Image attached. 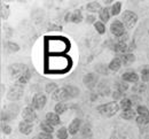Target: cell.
<instances>
[{"instance_id":"5bb4252c","label":"cell","mask_w":149,"mask_h":139,"mask_svg":"<svg viewBox=\"0 0 149 139\" xmlns=\"http://www.w3.org/2000/svg\"><path fill=\"white\" fill-rule=\"evenodd\" d=\"M64 89L67 90V92H68V94H69L70 98H76L80 93L79 89L76 87V86H72V85H67V86H64Z\"/></svg>"},{"instance_id":"ba28073f","label":"cell","mask_w":149,"mask_h":139,"mask_svg":"<svg viewBox=\"0 0 149 139\" xmlns=\"http://www.w3.org/2000/svg\"><path fill=\"white\" fill-rule=\"evenodd\" d=\"M69 98L70 97H69V94H68V92H67V90L64 87L63 89H57L55 92L53 93V99L58 101V102H62V101L69 99Z\"/></svg>"},{"instance_id":"44dd1931","label":"cell","mask_w":149,"mask_h":139,"mask_svg":"<svg viewBox=\"0 0 149 139\" xmlns=\"http://www.w3.org/2000/svg\"><path fill=\"white\" fill-rule=\"evenodd\" d=\"M55 113L57 115H60V114H63L65 110H67V108H68V106L65 105V103H63V102H57L55 105Z\"/></svg>"},{"instance_id":"5b68a950","label":"cell","mask_w":149,"mask_h":139,"mask_svg":"<svg viewBox=\"0 0 149 139\" xmlns=\"http://www.w3.org/2000/svg\"><path fill=\"white\" fill-rule=\"evenodd\" d=\"M22 96H23V87L21 86V84H16L8 91L7 98L9 100H19Z\"/></svg>"},{"instance_id":"e575fe53","label":"cell","mask_w":149,"mask_h":139,"mask_svg":"<svg viewBox=\"0 0 149 139\" xmlns=\"http://www.w3.org/2000/svg\"><path fill=\"white\" fill-rule=\"evenodd\" d=\"M38 139H53V136L47 132H40L38 136Z\"/></svg>"},{"instance_id":"d6a6232c","label":"cell","mask_w":149,"mask_h":139,"mask_svg":"<svg viewBox=\"0 0 149 139\" xmlns=\"http://www.w3.org/2000/svg\"><path fill=\"white\" fill-rule=\"evenodd\" d=\"M141 78L143 82H148L149 80V69H143L141 70Z\"/></svg>"},{"instance_id":"ab89813d","label":"cell","mask_w":149,"mask_h":139,"mask_svg":"<svg viewBox=\"0 0 149 139\" xmlns=\"http://www.w3.org/2000/svg\"><path fill=\"white\" fill-rule=\"evenodd\" d=\"M104 3L106 5H109V3H112V1L111 0H104Z\"/></svg>"},{"instance_id":"4316f807","label":"cell","mask_w":149,"mask_h":139,"mask_svg":"<svg viewBox=\"0 0 149 139\" xmlns=\"http://www.w3.org/2000/svg\"><path fill=\"white\" fill-rule=\"evenodd\" d=\"M8 114L7 115H10V116H14L15 117V115L19 113V106H16V105H10V106H8Z\"/></svg>"},{"instance_id":"7c38bea8","label":"cell","mask_w":149,"mask_h":139,"mask_svg":"<svg viewBox=\"0 0 149 139\" xmlns=\"http://www.w3.org/2000/svg\"><path fill=\"white\" fill-rule=\"evenodd\" d=\"M80 124H81V121H80V119H74V121L70 123V125H69V133H70V135L77 133L78 130H79V128H80Z\"/></svg>"},{"instance_id":"603a6c76","label":"cell","mask_w":149,"mask_h":139,"mask_svg":"<svg viewBox=\"0 0 149 139\" xmlns=\"http://www.w3.org/2000/svg\"><path fill=\"white\" fill-rule=\"evenodd\" d=\"M134 115H135V112L133 109H126V110H123L120 116H122V119H131Z\"/></svg>"},{"instance_id":"2e32d148","label":"cell","mask_w":149,"mask_h":139,"mask_svg":"<svg viewBox=\"0 0 149 139\" xmlns=\"http://www.w3.org/2000/svg\"><path fill=\"white\" fill-rule=\"evenodd\" d=\"M120 66H122V60L119 59V58H115L109 63V69L112 70V71H117V70H119Z\"/></svg>"},{"instance_id":"f35d334b","label":"cell","mask_w":149,"mask_h":139,"mask_svg":"<svg viewBox=\"0 0 149 139\" xmlns=\"http://www.w3.org/2000/svg\"><path fill=\"white\" fill-rule=\"evenodd\" d=\"M86 21H87V23H95V16L94 15H87Z\"/></svg>"},{"instance_id":"ffe728a7","label":"cell","mask_w":149,"mask_h":139,"mask_svg":"<svg viewBox=\"0 0 149 139\" xmlns=\"http://www.w3.org/2000/svg\"><path fill=\"white\" fill-rule=\"evenodd\" d=\"M70 20H71V22H74V23H80V22L83 21L81 12H80V10H74V13L71 14Z\"/></svg>"},{"instance_id":"277c9868","label":"cell","mask_w":149,"mask_h":139,"mask_svg":"<svg viewBox=\"0 0 149 139\" xmlns=\"http://www.w3.org/2000/svg\"><path fill=\"white\" fill-rule=\"evenodd\" d=\"M110 31H111V34L113 36L119 38V37L125 35V27L120 21L116 20L113 21L111 23V25H110Z\"/></svg>"},{"instance_id":"7402d4cb","label":"cell","mask_w":149,"mask_h":139,"mask_svg":"<svg viewBox=\"0 0 149 139\" xmlns=\"http://www.w3.org/2000/svg\"><path fill=\"white\" fill-rule=\"evenodd\" d=\"M123 110H126V109H131V107H132V101L130 99H127V98H124V99H122L120 101V106H119Z\"/></svg>"},{"instance_id":"4dcf8cb0","label":"cell","mask_w":149,"mask_h":139,"mask_svg":"<svg viewBox=\"0 0 149 139\" xmlns=\"http://www.w3.org/2000/svg\"><path fill=\"white\" fill-rule=\"evenodd\" d=\"M7 47L10 52H19V46L15 43H12V41H8L7 43Z\"/></svg>"},{"instance_id":"8fae6325","label":"cell","mask_w":149,"mask_h":139,"mask_svg":"<svg viewBox=\"0 0 149 139\" xmlns=\"http://www.w3.org/2000/svg\"><path fill=\"white\" fill-rule=\"evenodd\" d=\"M46 121L51 124V125H58L61 123L60 116L56 113H47L46 115Z\"/></svg>"},{"instance_id":"cb8c5ba5","label":"cell","mask_w":149,"mask_h":139,"mask_svg":"<svg viewBox=\"0 0 149 139\" xmlns=\"http://www.w3.org/2000/svg\"><path fill=\"white\" fill-rule=\"evenodd\" d=\"M94 28H95V30H96L100 35H103V34L106 32V27H104V24H103L102 22H95V23H94Z\"/></svg>"},{"instance_id":"6da1fadb","label":"cell","mask_w":149,"mask_h":139,"mask_svg":"<svg viewBox=\"0 0 149 139\" xmlns=\"http://www.w3.org/2000/svg\"><path fill=\"white\" fill-rule=\"evenodd\" d=\"M8 71H9L12 77L17 80L19 84L28 83L30 77H31V73H30L29 68L23 63H14V64L9 66Z\"/></svg>"},{"instance_id":"8992f818","label":"cell","mask_w":149,"mask_h":139,"mask_svg":"<svg viewBox=\"0 0 149 139\" xmlns=\"http://www.w3.org/2000/svg\"><path fill=\"white\" fill-rule=\"evenodd\" d=\"M46 101H47V98H46L45 94H42V93H37V94H35V97H33L32 106H33V108H36V109H42V108L45 107V105H46Z\"/></svg>"},{"instance_id":"d590c367","label":"cell","mask_w":149,"mask_h":139,"mask_svg":"<svg viewBox=\"0 0 149 139\" xmlns=\"http://www.w3.org/2000/svg\"><path fill=\"white\" fill-rule=\"evenodd\" d=\"M61 31L62 30V27L61 25H55V24H51L49 27H48V31Z\"/></svg>"},{"instance_id":"74e56055","label":"cell","mask_w":149,"mask_h":139,"mask_svg":"<svg viewBox=\"0 0 149 139\" xmlns=\"http://www.w3.org/2000/svg\"><path fill=\"white\" fill-rule=\"evenodd\" d=\"M112 97H113V99L115 100L119 99V98L122 97V92H120V91H115V92L112 93Z\"/></svg>"},{"instance_id":"9c48e42d","label":"cell","mask_w":149,"mask_h":139,"mask_svg":"<svg viewBox=\"0 0 149 139\" xmlns=\"http://www.w3.org/2000/svg\"><path fill=\"white\" fill-rule=\"evenodd\" d=\"M83 82H84V84L88 89H94L95 85H96V83H97V78H96V76L94 74H87V75L84 76Z\"/></svg>"},{"instance_id":"30bf717a","label":"cell","mask_w":149,"mask_h":139,"mask_svg":"<svg viewBox=\"0 0 149 139\" xmlns=\"http://www.w3.org/2000/svg\"><path fill=\"white\" fill-rule=\"evenodd\" d=\"M32 129H33L32 124L30 122H26V121H22L19 125V132L23 135H30L32 132Z\"/></svg>"},{"instance_id":"e0dca14e","label":"cell","mask_w":149,"mask_h":139,"mask_svg":"<svg viewBox=\"0 0 149 139\" xmlns=\"http://www.w3.org/2000/svg\"><path fill=\"white\" fill-rule=\"evenodd\" d=\"M116 52H118V53H124V52H126V50H127V46H126V43H122V41H117L115 45H113V47H112Z\"/></svg>"},{"instance_id":"836d02e7","label":"cell","mask_w":149,"mask_h":139,"mask_svg":"<svg viewBox=\"0 0 149 139\" xmlns=\"http://www.w3.org/2000/svg\"><path fill=\"white\" fill-rule=\"evenodd\" d=\"M118 91H120V92H123V91H126L127 89H129V86H127V84L126 83H124V80L123 82H120V83H118Z\"/></svg>"},{"instance_id":"7a4b0ae2","label":"cell","mask_w":149,"mask_h":139,"mask_svg":"<svg viewBox=\"0 0 149 139\" xmlns=\"http://www.w3.org/2000/svg\"><path fill=\"white\" fill-rule=\"evenodd\" d=\"M119 108H120V107H119L115 101H111V102H107V103H104V105H100V106L97 107V112H99L101 115L106 116V117H111V116H113V115L118 112Z\"/></svg>"},{"instance_id":"484cf974","label":"cell","mask_w":149,"mask_h":139,"mask_svg":"<svg viewBox=\"0 0 149 139\" xmlns=\"http://www.w3.org/2000/svg\"><path fill=\"white\" fill-rule=\"evenodd\" d=\"M120 9H122V3H120L119 1L115 2L111 8V14L112 15H118V14L120 13Z\"/></svg>"},{"instance_id":"9a60e30c","label":"cell","mask_w":149,"mask_h":139,"mask_svg":"<svg viewBox=\"0 0 149 139\" xmlns=\"http://www.w3.org/2000/svg\"><path fill=\"white\" fill-rule=\"evenodd\" d=\"M86 9H87L88 12L94 13V12H97V10L100 12L102 8H101V5H100L97 1H91V2H88V3H87Z\"/></svg>"},{"instance_id":"8d00e7d4","label":"cell","mask_w":149,"mask_h":139,"mask_svg":"<svg viewBox=\"0 0 149 139\" xmlns=\"http://www.w3.org/2000/svg\"><path fill=\"white\" fill-rule=\"evenodd\" d=\"M2 132H5V135H9V133L12 132V129H10V126H9V125H6V124H3V125H2Z\"/></svg>"},{"instance_id":"1f68e13d","label":"cell","mask_w":149,"mask_h":139,"mask_svg":"<svg viewBox=\"0 0 149 139\" xmlns=\"http://www.w3.org/2000/svg\"><path fill=\"white\" fill-rule=\"evenodd\" d=\"M136 123L138 124H140V125H145V124H147L149 123V116H138L136 117Z\"/></svg>"},{"instance_id":"ac0fdd59","label":"cell","mask_w":149,"mask_h":139,"mask_svg":"<svg viewBox=\"0 0 149 139\" xmlns=\"http://www.w3.org/2000/svg\"><path fill=\"white\" fill-rule=\"evenodd\" d=\"M99 16L102 22H108L110 19V14H109V9L106 7V8H102L100 12H99Z\"/></svg>"},{"instance_id":"d4e9b609","label":"cell","mask_w":149,"mask_h":139,"mask_svg":"<svg viewBox=\"0 0 149 139\" xmlns=\"http://www.w3.org/2000/svg\"><path fill=\"white\" fill-rule=\"evenodd\" d=\"M134 60H135V57H134L133 54L129 53V54H125V55L123 57V63L127 66V64L133 63V62H134Z\"/></svg>"},{"instance_id":"d6986e66","label":"cell","mask_w":149,"mask_h":139,"mask_svg":"<svg viewBox=\"0 0 149 139\" xmlns=\"http://www.w3.org/2000/svg\"><path fill=\"white\" fill-rule=\"evenodd\" d=\"M40 129H41L44 132H47V133H52V132L54 131V126H53V125H51L47 121H45V122H41V123H40Z\"/></svg>"},{"instance_id":"4fadbf2b","label":"cell","mask_w":149,"mask_h":139,"mask_svg":"<svg viewBox=\"0 0 149 139\" xmlns=\"http://www.w3.org/2000/svg\"><path fill=\"white\" fill-rule=\"evenodd\" d=\"M122 78L125 82H133V83H136L139 80V76L138 74L133 73V71H129V73H125L122 75Z\"/></svg>"},{"instance_id":"f546056e","label":"cell","mask_w":149,"mask_h":139,"mask_svg":"<svg viewBox=\"0 0 149 139\" xmlns=\"http://www.w3.org/2000/svg\"><path fill=\"white\" fill-rule=\"evenodd\" d=\"M45 90H46L47 93H52V92L54 93L56 90H57V85H56L55 83H48V84L46 85Z\"/></svg>"},{"instance_id":"f1b7e54d","label":"cell","mask_w":149,"mask_h":139,"mask_svg":"<svg viewBox=\"0 0 149 139\" xmlns=\"http://www.w3.org/2000/svg\"><path fill=\"white\" fill-rule=\"evenodd\" d=\"M57 138L58 139H67L68 138V131L65 128H60V130L57 131Z\"/></svg>"},{"instance_id":"52a82bcc","label":"cell","mask_w":149,"mask_h":139,"mask_svg":"<svg viewBox=\"0 0 149 139\" xmlns=\"http://www.w3.org/2000/svg\"><path fill=\"white\" fill-rule=\"evenodd\" d=\"M22 117L24 121H26V122H33L35 119H37V115H36V112H35V109L33 108H31V107H26V108H24L23 109V113H22Z\"/></svg>"},{"instance_id":"3957f363","label":"cell","mask_w":149,"mask_h":139,"mask_svg":"<svg viewBox=\"0 0 149 139\" xmlns=\"http://www.w3.org/2000/svg\"><path fill=\"white\" fill-rule=\"evenodd\" d=\"M122 19H123V22H124V24H125V27L127 29H132L138 22L136 14L134 12H132V10H125L123 13V15H122Z\"/></svg>"},{"instance_id":"83f0119b","label":"cell","mask_w":149,"mask_h":139,"mask_svg":"<svg viewBox=\"0 0 149 139\" xmlns=\"http://www.w3.org/2000/svg\"><path fill=\"white\" fill-rule=\"evenodd\" d=\"M136 112H138V114H139L140 116H149L148 108L145 107V106H139L138 109H136Z\"/></svg>"}]
</instances>
